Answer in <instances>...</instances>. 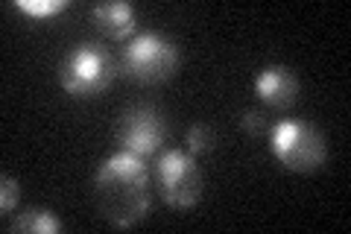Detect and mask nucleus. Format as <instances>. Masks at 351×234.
Instances as JSON below:
<instances>
[{
    "instance_id": "f257e3e1",
    "label": "nucleus",
    "mask_w": 351,
    "mask_h": 234,
    "mask_svg": "<svg viewBox=\"0 0 351 234\" xmlns=\"http://www.w3.org/2000/svg\"><path fill=\"white\" fill-rule=\"evenodd\" d=\"M97 202L114 229H129L147 214V167L138 155L120 152L97 173Z\"/></svg>"
},
{
    "instance_id": "f03ea898",
    "label": "nucleus",
    "mask_w": 351,
    "mask_h": 234,
    "mask_svg": "<svg viewBox=\"0 0 351 234\" xmlns=\"http://www.w3.org/2000/svg\"><path fill=\"white\" fill-rule=\"evenodd\" d=\"M272 152L287 170L311 173L325 164V138L311 124L287 120L272 129Z\"/></svg>"
},
{
    "instance_id": "7ed1b4c3",
    "label": "nucleus",
    "mask_w": 351,
    "mask_h": 234,
    "mask_svg": "<svg viewBox=\"0 0 351 234\" xmlns=\"http://www.w3.org/2000/svg\"><path fill=\"white\" fill-rule=\"evenodd\" d=\"M62 88L71 97H97L100 91H106L112 85V59L94 44H85V47H76L64 56L62 62Z\"/></svg>"
},
{
    "instance_id": "20e7f679",
    "label": "nucleus",
    "mask_w": 351,
    "mask_h": 234,
    "mask_svg": "<svg viewBox=\"0 0 351 234\" xmlns=\"http://www.w3.org/2000/svg\"><path fill=\"white\" fill-rule=\"evenodd\" d=\"M176 62H179V53L167 41L156 36V32H147V36H138L129 44L126 50V71L135 76L138 82H161L176 71Z\"/></svg>"
},
{
    "instance_id": "39448f33",
    "label": "nucleus",
    "mask_w": 351,
    "mask_h": 234,
    "mask_svg": "<svg viewBox=\"0 0 351 234\" xmlns=\"http://www.w3.org/2000/svg\"><path fill=\"white\" fill-rule=\"evenodd\" d=\"M158 185H161V196L167 199V205H173V208H191L199 202V194H202L199 167H196L191 155H184L179 150H173L161 159Z\"/></svg>"
},
{
    "instance_id": "423d86ee",
    "label": "nucleus",
    "mask_w": 351,
    "mask_h": 234,
    "mask_svg": "<svg viewBox=\"0 0 351 234\" xmlns=\"http://www.w3.org/2000/svg\"><path fill=\"white\" fill-rule=\"evenodd\" d=\"M164 141V124L156 111L149 108H135L132 115H126V124H123V143H126V152L132 155H149L161 147Z\"/></svg>"
},
{
    "instance_id": "0eeeda50",
    "label": "nucleus",
    "mask_w": 351,
    "mask_h": 234,
    "mask_svg": "<svg viewBox=\"0 0 351 234\" xmlns=\"http://www.w3.org/2000/svg\"><path fill=\"white\" fill-rule=\"evenodd\" d=\"M258 94L263 103H269L272 108H290L295 103V94H299V82H295L293 71L281 68V65H272L258 76Z\"/></svg>"
},
{
    "instance_id": "6e6552de",
    "label": "nucleus",
    "mask_w": 351,
    "mask_h": 234,
    "mask_svg": "<svg viewBox=\"0 0 351 234\" xmlns=\"http://www.w3.org/2000/svg\"><path fill=\"white\" fill-rule=\"evenodd\" d=\"M94 24L108 38H126L135 30V9L129 3H100L94 6Z\"/></svg>"
},
{
    "instance_id": "1a4fd4ad",
    "label": "nucleus",
    "mask_w": 351,
    "mask_h": 234,
    "mask_svg": "<svg viewBox=\"0 0 351 234\" xmlns=\"http://www.w3.org/2000/svg\"><path fill=\"white\" fill-rule=\"evenodd\" d=\"M15 231H29V234H53V231H62V222L50 214V211H24L15 222H12Z\"/></svg>"
},
{
    "instance_id": "9d476101",
    "label": "nucleus",
    "mask_w": 351,
    "mask_h": 234,
    "mask_svg": "<svg viewBox=\"0 0 351 234\" xmlns=\"http://www.w3.org/2000/svg\"><path fill=\"white\" fill-rule=\"evenodd\" d=\"M64 6H68L64 0H18V9H24V12L36 15V18L56 15V12H62Z\"/></svg>"
},
{
    "instance_id": "9b49d317",
    "label": "nucleus",
    "mask_w": 351,
    "mask_h": 234,
    "mask_svg": "<svg viewBox=\"0 0 351 234\" xmlns=\"http://www.w3.org/2000/svg\"><path fill=\"white\" fill-rule=\"evenodd\" d=\"M211 147H214L211 129H208V126H191V132H188V150L193 155H205V152H211Z\"/></svg>"
},
{
    "instance_id": "f8f14e48",
    "label": "nucleus",
    "mask_w": 351,
    "mask_h": 234,
    "mask_svg": "<svg viewBox=\"0 0 351 234\" xmlns=\"http://www.w3.org/2000/svg\"><path fill=\"white\" fill-rule=\"evenodd\" d=\"M3 191H0V208H3V214H9L15 205H18V182L9 179V176H3Z\"/></svg>"
},
{
    "instance_id": "ddd939ff",
    "label": "nucleus",
    "mask_w": 351,
    "mask_h": 234,
    "mask_svg": "<svg viewBox=\"0 0 351 234\" xmlns=\"http://www.w3.org/2000/svg\"><path fill=\"white\" fill-rule=\"evenodd\" d=\"M240 124H243V129L249 132V135H261V132L267 129V120H263V117L258 115V111H246Z\"/></svg>"
}]
</instances>
